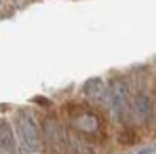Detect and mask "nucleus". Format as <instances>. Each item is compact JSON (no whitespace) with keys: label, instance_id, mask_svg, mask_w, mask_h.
<instances>
[{"label":"nucleus","instance_id":"f257e3e1","mask_svg":"<svg viewBox=\"0 0 156 154\" xmlns=\"http://www.w3.org/2000/svg\"><path fill=\"white\" fill-rule=\"evenodd\" d=\"M15 129H17L19 141L29 152H36L40 149V128L34 116L29 110H21L15 118Z\"/></svg>","mask_w":156,"mask_h":154},{"label":"nucleus","instance_id":"f03ea898","mask_svg":"<svg viewBox=\"0 0 156 154\" xmlns=\"http://www.w3.org/2000/svg\"><path fill=\"white\" fill-rule=\"evenodd\" d=\"M108 101L118 120H124L129 114V89L124 80H114L108 86Z\"/></svg>","mask_w":156,"mask_h":154},{"label":"nucleus","instance_id":"7ed1b4c3","mask_svg":"<svg viewBox=\"0 0 156 154\" xmlns=\"http://www.w3.org/2000/svg\"><path fill=\"white\" fill-rule=\"evenodd\" d=\"M0 149L8 154L17 152V141H15V131L12 124L6 118H0Z\"/></svg>","mask_w":156,"mask_h":154},{"label":"nucleus","instance_id":"20e7f679","mask_svg":"<svg viewBox=\"0 0 156 154\" xmlns=\"http://www.w3.org/2000/svg\"><path fill=\"white\" fill-rule=\"evenodd\" d=\"M133 112H135V116H137L139 120H143V122L151 120L152 114H154L151 97L145 95V93H137L135 99H133Z\"/></svg>","mask_w":156,"mask_h":154},{"label":"nucleus","instance_id":"39448f33","mask_svg":"<svg viewBox=\"0 0 156 154\" xmlns=\"http://www.w3.org/2000/svg\"><path fill=\"white\" fill-rule=\"evenodd\" d=\"M103 91H105V86H103V80L101 78H91L84 86V93L90 95V97H99Z\"/></svg>","mask_w":156,"mask_h":154}]
</instances>
